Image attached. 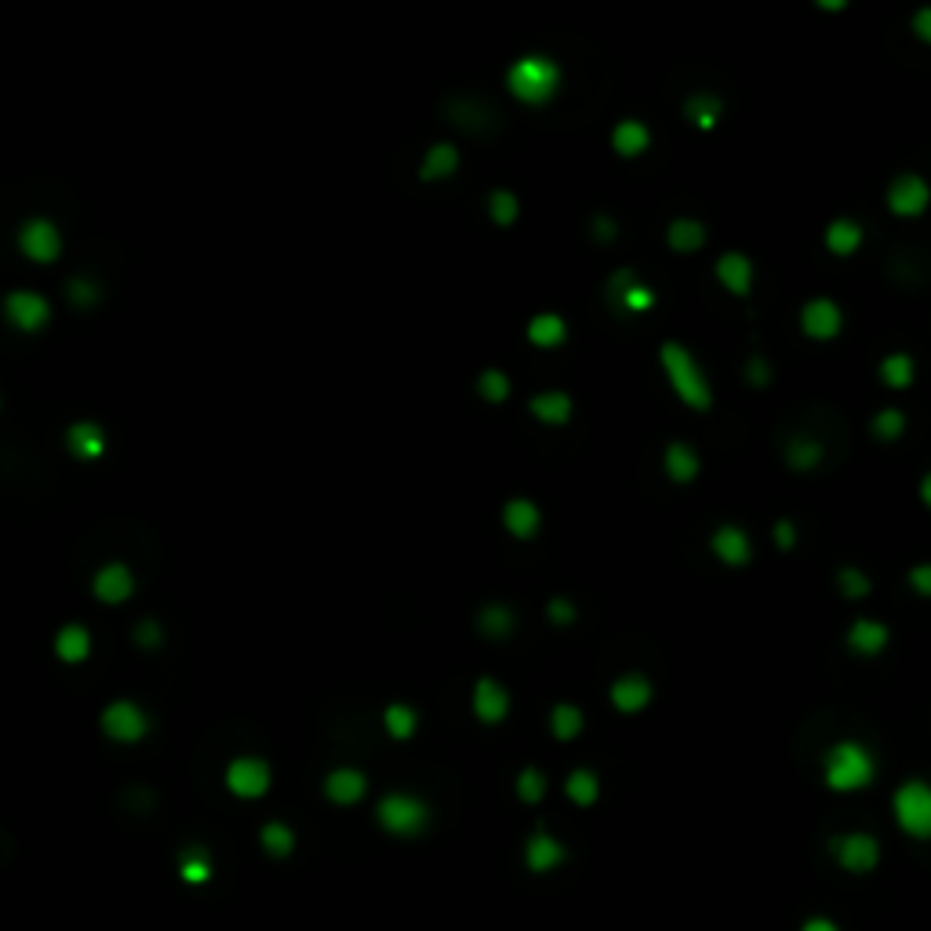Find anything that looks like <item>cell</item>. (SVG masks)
Masks as SVG:
<instances>
[{
	"label": "cell",
	"mask_w": 931,
	"mask_h": 931,
	"mask_svg": "<svg viewBox=\"0 0 931 931\" xmlns=\"http://www.w3.org/2000/svg\"><path fill=\"white\" fill-rule=\"evenodd\" d=\"M561 84H564L561 62L553 59V55H546V51L521 55V59H513L510 70H506V91H510L521 106H531V110L550 106V102L561 95Z\"/></svg>",
	"instance_id": "obj_1"
},
{
	"label": "cell",
	"mask_w": 931,
	"mask_h": 931,
	"mask_svg": "<svg viewBox=\"0 0 931 931\" xmlns=\"http://www.w3.org/2000/svg\"><path fill=\"white\" fill-rule=\"evenodd\" d=\"M659 364H662V371H666V379H670V390L677 393V401H681L684 408L699 411V415L713 408V386L688 346L666 339L659 346Z\"/></svg>",
	"instance_id": "obj_2"
},
{
	"label": "cell",
	"mask_w": 931,
	"mask_h": 931,
	"mask_svg": "<svg viewBox=\"0 0 931 931\" xmlns=\"http://www.w3.org/2000/svg\"><path fill=\"white\" fill-rule=\"evenodd\" d=\"M822 779L833 793L866 790L877 779V757L870 753V746L855 739L833 742L830 750L822 753Z\"/></svg>",
	"instance_id": "obj_3"
},
{
	"label": "cell",
	"mask_w": 931,
	"mask_h": 931,
	"mask_svg": "<svg viewBox=\"0 0 931 931\" xmlns=\"http://www.w3.org/2000/svg\"><path fill=\"white\" fill-rule=\"evenodd\" d=\"M891 811H895V822L902 826V833H910L917 841L931 837V786L924 779L902 782L895 797H891Z\"/></svg>",
	"instance_id": "obj_4"
},
{
	"label": "cell",
	"mask_w": 931,
	"mask_h": 931,
	"mask_svg": "<svg viewBox=\"0 0 931 931\" xmlns=\"http://www.w3.org/2000/svg\"><path fill=\"white\" fill-rule=\"evenodd\" d=\"M375 819L393 837H419L430 826V804L411 797V793H386L379 801Z\"/></svg>",
	"instance_id": "obj_5"
},
{
	"label": "cell",
	"mask_w": 931,
	"mask_h": 931,
	"mask_svg": "<svg viewBox=\"0 0 931 931\" xmlns=\"http://www.w3.org/2000/svg\"><path fill=\"white\" fill-rule=\"evenodd\" d=\"M884 201H888V211L895 219H917V215H924L931 204V186L924 175L902 171V175H895V179L888 182Z\"/></svg>",
	"instance_id": "obj_6"
},
{
	"label": "cell",
	"mask_w": 931,
	"mask_h": 931,
	"mask_svg": "<svg viewBox=\"0 0 931 931\" xmlns=\"http://www.w3.org/2000/svg\"><path fill=\"white\" fill-rule=\"evenodd\" d=\"M270 782H273L270 764L259 761V757H237V761L226 768V786H230V793L233 797H241V801H259V797H266Z\"/></svg>",
	"instance_id": "obj_7"
},
{
	"label": "cell",
	"mask_w": 931,
	"mask_h": 931,
	"mask_svg": "<svg viewBox=\"0 0 931 931\" xmlns=\"http://www.w3.org/2000/svg\"><path fill=\"white\" fill-rule=\"evenodd\" d=\"M844 328V310L833 299L819 295V299H808L801 306V331L804 339L811 342H833Z\"/></svg>",
	"instance_id": "obj_8"
},
{
	"label": "cell",
	"mask_w": 931,
	"mask_h": 931,
	"mask_svg": "<svg viewBox=\"0 0 931 931\" xmlns=\"http://www.w3.org/2000/svg\"><path fill=\"white\" fill-rule=\"evenodd\" d=\"M102 731L113 742H139L150 731V717L128 699H117L102 710Z\"/></svg>",
	"instance_id": "obj_9"
},
{
	"label": "cell",
	"mask_w": 931,
	"mask_h": 931,
	"mask_svg": "<svg viewBox=\"0 0 931 931\" xmlns=\"http://www.w3.org/2000/svg\"><path fill=\"white\" fill-rule=\"evenodd\" d=\"M470 706H473V717H477V721L488 724V728H495V724H502L506 717H510L513 699H510V691L502 688L495 677H477V681H473Z\"/></svg>",
	"instance_id": "obj_10"
},
{
	"label": "cell",
	"mask_w": 931,
	"mask_h": 931,
	"mask_svg": "<svg viewBox=\"0 0 931 931\" xmlns=\"http://www.w3.org/2000/svg\"><path fill=\"white\" fill-rule=\"evenodd\" d=\"M608 699L619 713L633 717V713H641L651 706V699H655V684H651L641 670H630V673H622V677L611 681Z\"/></svg>",
	"instance_id": "obj_11"
},
{
	"label": "cell",
	"mask_w": 931,
	"mask_h": 931,
	"mask_svg": "<svg viewBox=\"0 0 931 931\" xmlns=\"http://www.w3.org/2000/svg\"><path fill=\"white\" fill-rule=\"evenodd\" d=\"M710 553L717 557L721 564H728V568H746V564L753 561V542H750V531L739 528V524H721V528H713L710 535Z\"/></svg>",
	"instance_id": "obj_12"
},
{
	"label": "cell",
	"mask_w": 931,
	"mask_h": 931,
	"mask_svg": "<svg viewBox=\"0 0 931 931\" xmlns=\"http://www.w3.org/2000/svg\"><path fill=\"white\" fill-rule=\"evenodd\" d=\"M833 855L848 873H866L881 859V844L873 841L870 833H848V837L833 841Z\"/></svg>",
	"instance_id": "obj_13"
},
{
	"label": "cell",
	"mask_w": 931,
	"mask_h": 931,
	"mask_svg": "<svg viewBox=\"0 0 931 931\" xmlns=\"http://www.w3.org/2000/svg\"><path fill=\"white\" fill-rule=\"evenodd\" d=\"M19 248H22V255H26V259L51 262V259H59L62 237H59V230H55L48 219H30L19 230Z\"/></svg>",
	"instance_id": "obj_14"
},
{
	"label": "cell",
	"mask_w": 931,
	"mask_h": 931,
	"mask_svg": "<svg viewBox=\"0 0 931 931\" xmlns=\"http://www.w3.org/2000/svg\"><path fill=\"white\" fill-rule=\"evenodd\" d=\"M4 313L19 331H41L51 317V306L37 295V291H11L4 299Z\"/></svg>",
	"instance_id": "obj_15"
},
{
	"label": "cell",
	"mask_w": 931,
	"mask_h": 931,
	"mask_svg": "<svg viewBox=\"0 0 931 931\" xmlns=\"http://www.w3.org/2000/svg\"><path fill=\"white\" fill-rule=\"evenodd\" d=\"M502 528H506V535L521 542L535 539L542 531V510L528 495H513V499L502 502Z\"/></svg>",
	"instance_id": "obj_16"
},
{
	"label": "cell",
	"mask_w": 931,
	"mask_h": 931,
	"mask_svg": "<svg viewBox=\"0 0 931 931\" xmlns=\"http://www.w3.org/2000/svg\"><path fill=\"white\" fill-rule=\"evenodd\" d=\"M713 277L721 281V288L735 299H746L753 291V262L742 251H724L721 259L713 262Z\"/></svg>",
	"instance_id": "obj_17"
},
{
	"label": "cell",
	"mask_w": 931,
	"mask_h": 931,
	"mask_svg": "<svg viewBox=\"0 0 931 931\" xmlns=\"http://www.w3.org/2000/svg\"><path fill=\"white\" fill-rule=\"evenodd\" d=\"M844 644H848V651L851 655H859V659H877V655L891 644V630L877 619H855L848 626Z\"/></svg>",
	"instance_id": "obj_18"
},
{
	"label": "cell",
	"mask_w": 931,
	"mask_h": 931,
	"mask_svg": "<svg viewBox=\"0 0 931 931\" xmlns=\"http://www.w3.org/2000/svg\"><path fill=\"white\" fill-rule=\"evenodd\" d=\"M611 299L619 302L622 313H648L655 310V302H659V295L648 288V284H641L637 277H633V270H622L611 277Z\"/></svg>",
	"instance_id": "obj_19"
},
{
	"label": "cell",
	"mask_w": 931,
	"mask_h": 931,
	"mask_svg": "<svg viewBox=\"0 0 931 931\" xmlns=\"http://www.w3.org/2000/svg\"><path fill=\"white\" fill-rule=\"evenodd\" d=\"M364 793H368V779H364V771H357V768H335L328 779H324V797H328L331 804H342V808L364 801Z\"/></svg>",
	"instance_id": "obj_20"
},
{
	"label": "cell",
	"mask_w": 931,
	"mask_h": 931,
	"mask_svg": "<svg viewBox=\"0 0 931 931\" xmlns=\"http://www.w3.org/2000/svg\"><path fill=\"white\" fill-rule=\"evenodd\" d=\"M662 470H666V477L673 484H691L702 470L699 451L691 448L688 441H670L666 451H662Z\"/></svg>",
	"instance_id": "obj_21"
},
{
	"label": "cell",
	"mask_w": 931,
	"mask_h": 931,
	"mask_svg": "<svg viewBox=\"0 0 931 931\" xmlns=\"http://www.w3.org/2000/svg\"><path fill=\"white\" fill-rule=\"evenodd\" d=\"M91 593H95L102 604H124L131 593H135V579H131V571L124 568V564H106V568L95 575V582H91Z\"/></svg>",
	"instance_id": "obj_22"
},
{
	"label": "cell",
	"mask_w": 931,
	"mask_h": 931,
	"mask_svg": "<svg viewBox=\"0 0 931 931\" xmlns=\"http://www.w3.org/2000/svg\"><path fill=\"white\" fill-rule=\"evenodd\" d=\"M528 411H531V419L542 422V426H564V422H571V415H575V401H571L564 390H546V393H539V397H531Z\"/></svg>",
	"instance_id": "obj_23"
},
{
	"label": "cell",
	"mask_w": 931,
	"mask_h": 931,
	"mask_svg": "<svg viewBox=\"0 0 931 931\" xmlns=\"http://www.w3.org/2000/svg\"><path fill=\"white\" fill-rule=\"evenodd\" d=\"M648 146H651V128L644 121L626 117V121H619L615 128H611V150L619 153V157H626V161L644 157Z\"/></svg>",
	"instance_id": "obj_24"
},
{
	"label": "cell",
	"mask_w": 931,
	"mask_h": 931,
	"mask_svg": "<svg viewBox=\"0 0 931 931\" xmlns=\"http://www.w3.org/2000/svg\"><path fill=\"white\" fill-rule=\"evenodd\" d=\"M524 335H528V342L535 350H561L564 342H568V321H564L561 313H535Z\"/></svg>",
	"instance_id": "obj_25"
},
{
	"label": "cell",
	"mask_w": 931,
	"mask_h": 931,
	"mask_svg": "<svg viewBox=\"0 0 931 931\" xmlns=\"http://www.w3.org/2000/svg\"><path fill=\"white\" fill-rule=\"evenodd\" d=\"M862 241H866V233H862V226L855 219H833L830 226H826V233H822L826 251L837 255V259H851V255L862 248Z\"/></svg>",
	"instance_id": "obj_26"
},
{
	"label": "cell",
	"mask_w": 931,
	"mask_h": 931,
	"mask_svg": "<svg viewBox=\"0 0 931 931\" xmlns=\"http://www.w3.org/2000/svg\"><path fill=\"white\" fill-rule=\"evenodd\" d=\"M564 859H568V851H564L561 841H553V837H550L546 830L531 833L528 848H524V862H528V870H535V873L557 870V866H561Z\"/></svg>",
	"instance_id": "obj_27"
},
{
	"label": "cell",
	"mask_w": 931,
	"mask_h": 931,
	"mask_svg": "<svg viewBox=\"0 0 931 931\" xmlns=\"http://www.w3.org/2000/svg\"><path fill=\"white\" fill-rule=\"evenodd\" d=\"M459 150L451 146V142H433L430 150H426V157H422L419 164V179L422 182H444L451 179L455 171H459Z\"/></svg>",
	"instance_id": "obj_28"
},
{
	"label": "cell",
	"mask_w": 931,
	"mask_h": 931,
	"mask_svg": "<svg viewBox=\"0 0 931 931\" xmlns=\"http://www.w3.org/2000/svg\"><path fill=\"white\" fill-rule=\"evenodd\" d=\"M706 241H710V233H706V226H702L699 219H673L670 226H666V244H670V251H677V255H695V251L706 248Z\"/></svg>",
	"instance_id": "obj_29"
},
{
	"label": "cell",
	"mask_w": 931,
	"mask_h": 931,
	"mask_svg": "<svg viewBox=\"0 0 931 931\" xmlns=\"http://www.w3.org/2000/svg\"><path fill=\"white\" fill-rule=\"evenodd\" d=\"M782 459H786V466H790L793 473H811L822 462V441H815L808 433H797V437L786 441Z\"/></svg>",
	"instance_id": "obj_30"
},
{
	"label": "cell",
	"mask_w": 931,
	"mask_h": 931,
	"mask_svg": "<svg viewBox=\"0 0 931 931\" xmlns=\"http://www.w3.org/2000/svg\"><path fill=\"white\" fill-rule=\"evenodd\" d=\"M721 113H724V102L717 99V95H710V91H695V95L684 99V117H688L699 131L717 128V124H721Z\"/></svg>",
	"instance_id": "obj_31"
},
{
	"label": "cell",
	"mask_w": 931,
	"mask_h": 931,
	"mask_svg": "<svg viewBox=\"0 0 931 931\" xmlns=\"http://www.w3.org/2000/svg\"><path fill=\"white\" fill-rule=\"evenodd\" d=\"M477 630H481L488 641H502V637H510V633L517 630V611H513L510 604H484V608L477 611Z\"/></svg>",
	"instance_id": "obj_32"
},
{
	"label": "cell",
	"mask_w": 931,
	"mask_h": 931,
	"mask_svg": "<svg viewBox=\"0 0 931 931\" xmlns=\"http://www.w3.org/2000/svg\"><path fill=\"white\" fill-rule=\"evenodd\" d=\"M877 375H881V382L888 386V390H910L913 379H917V361L902 350L888 353V357L877 364Z\"/></svg>",
	"instance_id": "obj_33"
},
{
	"label": "cell",
	"mask_w": 931,
	"mask_h": 931,
	"mask_svg": "<svg viewBox=\"0 0 931 931\" xmlns=\"http://www.w3.org/2000/svg\"><path fill=\"white\" fill-rule=\"evenodd\" d=\"M66 444H70V451L81 462L99 459L102 451H106V437H102V430L95 426V422H77V426H70V437H66Z\"/></svg>",
	"instance_id": "obj_34"
},
{
	"label": "cell",
	"mask_w": 931,
	"mask_h": 931,
	"mask_svg": "<svg viewBox=\"0 0 931 931\" xmlns=\"http://www.w3.org/2000/svg\"><path fill=\"white\" fill-rule=\"evenodd\" d=\"M582 728H586V717H582V710L575 706V702H557L550 710V731L557 742H571L579 739Z\"/></svg>",
	"instance_id": "obj_35"
},
{
	"label": "cell",
	"mask_w": 931,
	"mask_h": 931,
	"mask_svg": "<svg viewBox=\"0 0 931 931\" xmlns=\"http://www.w3.org/2000/svg\"><path fill=\"white\" fill-rule=\"evenodd\" d=\"M55 655L62 662H84L91 655V633L84 626H62L55 637Z\"/></svg>",
	"instance_id": "obj_36"
},
{
	"label": "cell",
	"mask_w": 931,
	"mask_h": 931,
	"mask_svg": "<svg viewBox=\"0 0 931 931\" xmlns=\"http://www.w3.org/2000/svg\"><path fill=\"white\" fill-rule=\"evenodd\" d=\"M564 793H568V801H575L579 808H590V804H597V797H601V779H597L590 768H575L568 775V782H564Z\"/></svg>",
	"instance_id": "obj_37"
},
{
	"label": "cell",
	"mask_w": 931,
	"mask_h": 931,
	"mask_svg": "<svg viewBox=\"0 0 931 931\" xmlns=\"http://www.w3.org/2000/svg\"><path fill=\"white\" fill-rule=\"evenodd\" d=\"M382 724H386V731H390V739H411L415 735V728H419V713L411 710L408 702H390L386 706V713H382Z\"/></svg>",
	"instance_id": "obj_38"
},
{
	"label": "cell",
	"mask_w": 931,
	"mask_h": 931,
	"mask_svg": "<svg viewBox=\"0 0 931 931\" xmlns=\"http://www.w3.org/2000/svg\"><path fill=\"white\" fill-rule=\"evenodd\" d=\"M488 219L499 226V230H510L513 222L521 219V201L513 190H491L488 197Z\"/></svg>",
	"instance_id": "obj_39"
},
{
	"label": "cell",
	"mask_w": 931,
	"mask_h": 931,
	"mask_svg": "<svg viewBox=\"0 0 931 931\" xmlns=\"http://www.w3.org/2000/svg\"><path fill=\"white\" fill-rule=\"evenodd\" d=\"M259 844L270 859H288L291 851H295V833H291V826H284V822H266L259 833Z\"/></svg>",
	"instance_id": "obj_40"
},
{
	"label": "cell",
	"mask_w": 931,
	"mask_h": 931,
	"mask_svg": "<svg viewBox=\"0 0 931 931\" xmlns=\"http://www.w3.org/2000/svg\"><path fill=\"white\" fill-rule=\"evenodd\" d=\"M179 877L182 884H190V888H204V884L211 881V855L204 848H193L182 855L179 862Z\"/></svg>",
	"instance_id": "obj_41"
},
{
	"label": "cell",
	"mask_w": 931,
	"mask_h": 931,
	"mask_svg": "<svg viewBox=\"0 0 931 931\" xmlns=\"http://www.w3.org/2000/svg\"><path fill=\"white\" fill-rule=\"evenodd\" d=\"M477 393H481V401H488V404H506L513 393L510 375L499 368H484L481 375H477Z\"/></svg>",
	"instance_id": "obj_42"
},
{
	"label": "cell",
	"mask_w": 931,
	"mask_h": 931,
	"mask_svg": "<svg viewBox=\"0 0 931 931\" xmlns=\"http://www.w3.org/2000/svg\"><path fill=\"white\" fill-rule=\"evenodd\" d=\"M870 433L877 437V441H884V444L899 441L902 433H906V415H902L899 408H881L877 415H873Z\"/></svg>",
	"instance_id": "obj_43"
},
{
	"label": "cell",
	"mask_w": 931,
	"mask_h": 931,
	"mask_svg": "<svg viewBox=\"0 0 931 931\" xmlns=\"http://www.w3.org/2000/svg\"><path fill=\"white\" fill-rule=\"evenodd\" d=\"M837 590H841V597H848V601H862V597H870L873 582L862 568H851L848 564V568L837 571Z\"/></svg>",
	"instance_id": "obj_44"
},
{
	"label": "cell",
	"mask_w": 931,
	"mask_h": 931,
	"mask_svg": "<svg viewBox=\"0 0 931 931\" xmlns=\"http://www.w3.org/2000/svg\"><path fill=\"white\" fill-rule=\"evenodd\" d=\"M517 797H521L524 804H539L542 797H546V775H542L539 768H524L521 775H517Z\"/></svg>",
	"instance_id": "obj_45"
},
{
	"label": "cell",
	"mask_w": 931,
	"mask_h": 931,
	"mask_svg": "<svg viewBox=\"0 0 931 931\" xmlns=\"http://www.w3.org/2000/svg\"><path fill=\"white\" fill-rule=\"evenodd\" d=\"M66 295H70V302L77 306V310H88V306L99 302V284L84 281V277H73L70 288H66Z\"/></svg>",
	"instance_id": "obj_46"
},
{
	"label": "cell",
	"mask_w": 931,
	"mask_h": 931,
	"mask_svg": "<svg viewBox=\"0 0 931 931\" xmlns=\"http://www.w3.org/2000/svg\"><path fill=\"white\" fill-rule=\"evenodd\" d=\"M771 539H775V546H779L782 553H790L797 542H801V535H797V524L790 521V517H779V521L771 524Z\"/></svg>",
	"instance_id": "obj_47"
},
{
	"label": "cell",
	"mask_w": 931,
	"mask_h": 931,
	"mask_svg": "<svg viewBox=\"0 0 931 931\" xmlns=\"http://www.w3.org/2000/svg\"><path fill=\"white\" fill-rule=\"evenodd\" d=\"M575 604L568 601V597H553L550 604H546V619L553 622V626H568V622H575Z\"/></svg>",
	"instance_id": "obj_48"
},
{
	"label": "cell",
	"mask_w": 931,
	"mask_h": 931,
	"mask_svg": "<svg viewBox=\"0 0 931 931\" xmlns=\"http://www.w3.org/2000/svg\"><path fill=\"white\" fill-rule=\"evenodd\" d=\"M742 375L750 379V386H757V390H761V386H768V382H771V364L764 361L761 353H753L750 361H746V368H742Z\"/></svg>",
	"instance_id": "obj_49"
},
{
	"label": "cell",
	"mask_w": 931,
	"mask_h": 931,
	"mask_svg": "<svg viewBox=\"0 0 931 931\" xmlns=\"http://www.w3.org/2000/svg\"><path fill=\"white\" fill-rule=\"evenodd\" d=\"M161 641H164V633L153 619H142L139 626H135V644H139V648L153 651V648H161Z\"/></svg>",
	"instance_id": "obj_50"
},
{
	"label": "cell",
	"mask_w": 931,
	"mask_h": 931,
	"mask_svg": "<svg viewBox=\"0 0 931 931\" xmlns=\"http://www.w3.org/2000/svg\"><path fill=\"white\" fill-rule=\"evenodd\" d=\"M906 582H910V590L917 597H931V564H913Z\"/></svg>",
	"instance_id": "obj_51"
},
{
	"label": "cell",
	"mask_w": 931,
	"mask_h": 931,
	"mask_svg": "<svg viewBox=\"0 0 931 931\" xmlns=\"http://www.w3.org/2000/svg\"><path fill=\"white\" fill-rule=\"evenodd\" d=\"M910 26H913V37H917V41L931 44V8L917 11V15L910 19Z\"/></svg>",
	"instance_id": "obj_52"
},
{
	"label": "cell",
	"mask_w": 931,
	"mask_h": 931,
	"mask_svg": "<svg viewBox=\"0 0 931 931\" xmlns=\"http://www.w3.org/2000/svg\"><path fill=\"white\" fill-rule=\"evenodd\" d=\"M615 233H619V226H615L608 215H597V219H593V237H601V241H615Z\"/></svg>",
	"instance_id": "obj_53"
},
{
	"label": "cell",
	"mask_w": 931,
	"mask_h": 931,
	"mask_svg": "<svg viewBox=\"0 0 931 931\" xmlns=\"http://www.w3.org/2000/svg\"><path fill=\"white\" fill-rule=\"evenodd\" d=\"M801 931H837V924H833V921H826V917H811V921L804 924Z\"/></svg>",
	"instance_id": "obj_54"
},
{
	"label": "cell",
	"mask_w": 931,
	"mask_h": 931,
	"mask_svg": "<svg viewBox=\"0 0 931 931\" xmlns=\"http://www.w3.org/2000/svg\"><path fill=\"white\" fill-rule=\"evenodd\" d=\"M917 495H921V502L931 510V473H924V477H921V488H917Z\"/></svg>",
	"instance_id": "obj_55"
},
{
	"label": "cell",
	"mask_w": 931,
	"mask_h": 931,
	"mask_svg": "<svg viewBox=\"0 0 931 931\" xmlns=\"http://www.w3.org/2000/svg\"><path fill=\"white\" fill-rule=\"evenodd\" d=\"M819 8L822 11H844L848 4H844V0H819Z\"/></svg>",
	"instance_id": "obj_56"
}]
</instances>
